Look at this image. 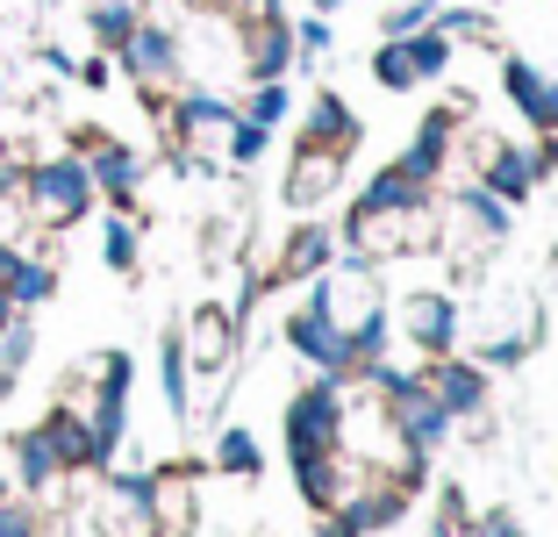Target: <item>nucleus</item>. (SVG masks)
Listing matches in <instances>:
<instances>
[{
  "label": "nucleus",
  "mask_w": 558,
  "mask_h": 537,
  "mask_svg": "<svg viewBox=\"0 0 558 537\" xmlns=\"http://www.w3.org/2000/svg\"><path fill=\"white\" fill-rule=\"evenodd\" d=\"M22 201H29V215L44 229H65L94 208V172L80 158H44V165L22 172Z\"/></svg>",
  "instance_id": "nucleus-2"
},
{
  "label": "nucleus",
  "mask_w": 558,
  "mask_h": 537,
  "mask_svg": "<svg viewBox=\"0 0 558 537\" xmlns=\"http://www.w3.org/2000/svg\"><path fill=\"white\" fill-rule=\"evenodd\" d=\"M130 29H136V8H130V0H100V8H94V36H100V44H122Z\"/></svg>",
  "instance_id": "nucleus-20"
},
{
  "label": "nucleus",
  "mask_w": 558,
  "mask_h": 537,
  "mask_svg": "<svg viewBox=\"0 0 558 537\" xmlns=\"http://www.w3.org/2000/svg\"><path fill=\"white\" fill-rule=\"evenodd\" d=\"M308 144H337L344 151L351 144V115H344V100H315V115H308Z\"/></svg>",
  "instance_id": "nucleus-16"
},
{
  "label": "nucleus",
  "mask_w": 558,
  "mask_h": 537,
  "mask_svg": "<svg viewBox=\"0 0 558 537\" xmlns=\"http://www.w3.org/2000/svg\"><path fill=\"white\" fill-rule=\"evenodd\" d=\"M509 94L523 100V115H530V122H551V86H544L530 65H509Z\"/></svg>",
  "instance_id": "nucleus-17"
},
{
  "label": "nucleus",
  "mask_w": 558,
  "mask_h": 537,
  "mask_svg": "<svg viewBox=\"0 0 558 537\" xmlns=\"http://www.w3.org/2000/svg\"><path fill=\"white\" fill-rule=\"evenodd\" d=\"M29 351H36L29 323H8V330H0V373H22V366H29Z\"/></svg>",
  "instance_id": "nucleus-21"
},
{
  "label": "nucleus",
  "mask_w": 558,
  "mask_h": 537,
  "mask_svg": "<svg viewBox=\"0 0 558 537\" xmlns=\"http://www.w3.org/2000/svg\"><path fill=\"white\" fill-rule=\"evenodd\" d=\"M186 358H194L201 373H222V366H230V315L222 309H201L194 315V330H186Z\"/></svg>",
  "instance_id": "nucleus-9"
},
{
  "label": "nucleus",
  "mask_w": 558,
  "mask_h": 537,
  "mask_svg": "<svg viewBox=\"0 0 558 537\" xmlns=\"http://www.w3.org/2000/svg\"><path fill=\"white\" fill-rule=\"evenodd\" d=\"M315 8H344V0H315Z\"/></svg>",
  "instance_id": "nucleus-30"
},
{
  "label": "nucleus",
  "mask_w": 558,
  "mask_h": 537,
  "mask_svg": "<svg viewBox=\"0 0 558 537\" xmlns=\"http://www.w3.org/2000/svg\"><path fill=\"white\" fill-rule=\"evenodd\" d=\"M15 458H22V480H29V488H50V480H58V452H50V438L44 430H29V438H15Z\"/></svg>",
  "instance_id": "nucleus-15"
},
{
  "label": "nucleus",
  "mask_w": 558,
  "mask_h": 537,
  "mask_svg": "<svg viewBox=\"0 0 558 537\" xmlns=\"http://www.w3.org/2000/svg\"><path fill=\"white\" fill-rule=\"evenodd\" d=\"M116 50H122V65H130L144 86H165L172 72H180V44H172V29H150V22H136Z\"/></svg>",
  "instance_id": "nucleus-5"
},
{
  "label": "nucleus",
  "mask_w": 558,
  "mask_h": 537,
  "mask_svg": "<svg viewBox=\"0 0 558 537\" xmlns=\"http://www.w3.org/2000/svg\"><path fill=\"white\" fill-rule=\"evenodd\" d=\"M287 50H294V36L265 15L258 29H251V80H279V72H287Z\"/></svg>",
  "instance_id": "nucleus-12"
},
{
  "label": "nucleus",
  "mask_w": 558,
  "mask_h": 537,
  "mask_svg": "<svg viewBox=\"0 0 558 537\" xmlns=\"http://www.w3.org/2000/svg\"><path fill=\"white\" fill-rule=\"evenodd\" d=\"M337 423H344V394L337 387H308L294 408H287V438H294V466H315V458L337 452Z\"/></svg>",
  "instance_id": "nucleus-3"
},
{
  "label": "nucleus",
  "mask_w": 558,
  "mask_h": 537,
  "mask_svg": "<svg viewBox=\"0 0 558 537\" xmlns=\"http://www.w3.org/2000/svg\"><path fill=\"white\" fill-rule=\"evenodd\" d=\"M86 172H94V187H108L116 201L136 194V158L122 144H94V165H86Z\"/></svg>",
  "instance_id": "nucleus-13"
},
{
  "label": "nucleus",
  "mask_w": 558,
  "mask_h": 537,
  "mask_svg": "<svg viewBox=\"0 0 558 537\" xmlns=\"http://www.w3.org/2000/svg\"><path fill=\"white\" fill-rule=\"evenodd\" d=\"M437 237L451 251H494L501 237H509V208L494 194H465V201H451V215L437 223Z\"/></svg>",
  "instance_id": "nucleus-4"
},
{
  "label": "nucleus",
  "mask_w": 558,
  "mask_h": 537,
  "mask_svg": "<svg viewBox=\"0 0 558 537\" xmlns=\"http://www.w3.org/2000/svg\"><path fill=\"white\" fill-rule=\"evenodd\" d=\"M279 115H287V94H279V80H265L258 94H251V122H258V130H272Z\"/></svg>",
  "instance_id": "nucleus-24"
},
{
  "label": "nucleus",
  "mask_w": 558,
  "mask_h": 537,
  "mask_svg": "<svg viewBox=\"0 0 558 537\" xmlns=\"http://www.w3.org/2000/svg\"><path fill=\"white\" fill-rule=\"evenodd\" d=\"M323 259H329V237L323 229H301L294 244H287V259H279V273H315Z\"/></svg>",
  "instance_id": "nucleus-19"
},
{
  "label": "nucleus",
  "mask_w": 558,
  "mask_h": 537,
  "mask_svg": "<svg viewBox=\"0 0 558 537\" xmlns=\"http://www.w3.org/2000/svg\"><path fill=\"white\" fill-rule=\"evenodd\" d=\"M337 172H344V151L337 144H301L294 179H287V201H294V208H315V201L337 187Z\"/></svg>",
  "instance_id": "nucleus-7"
},
{
  "label": "nucleus",
  "mask_w": 558,
  "mask_h": 537,
  "mask_svg": "<svg viewBox=\"0 0 558 537\" xmlns=\"http://www.w3.org/2000/svg\"><path fill=\"white\" fill-rule=\"evenodd\" d=\"M50 452H58V466H94V430H86V416H72V408H50V423H44Z\"/></svg>",
  "instance_id": "nucleus-10"
},
{
  "label": "nucleus",
  "mask_w": 558,
  "mask_h": 537,
  "mask_svg": "<svg viewBox=\"0 0 558 537\" xmlns=\"http://www.w3.org/2000/svg\"><path fill=\"white\" fill-rule=\"evenodd\" d=\"M287 337H294V351H301V358H315L323 373H344L351 358H359V351H351V337H344V330H337V323H329L323 309H301Z\"/></svg>",
  "instance_id": "nucleus-6"
},
{
  "label": "nucleus",
  "mask_w": 558,
  "mask_h": 537,
  "mask_svg": "<svg viewBox=\"0 0 558 537\" xmlns=\"http://www.w3.org/2000/svg\"><path fill=\"white\" fill-rule=\"evenodd\" d=\"M294 44H301V50H329V29H323V22H301Z\"/></svg>",
  "instance_id": "nucleus-28"
},
{
  "label": "nucleus",
  "mask_w": 558,
  "mask_h": 537,
  "mask_svg": "<svg viewBox=\"0 0 558 537\" xmlns=\"http://www.w3.org/2000/svg\"><path fill=\"white\" fill-rule=\"evenodd\" d=\"M50 287H58V273H50L44 259H15V273H8V301H15V309L50 301Z\"/></svg>",
  "instance_id": "nucleus-14"
},
{
  "label": "nucleus",
  "mask_w": 558,
  "mask_h": 537,
  "mask_svg": "<svg viewBox=\"0 0 558 537\" xmlns=\"http://www.w3.org/2000/svg\"><path fill=\"white\" fill-rule=\"evenodd\" d=\"M401 323H409V344L444 351V344H451V330H459V315H451V301H444V294H415L409 309H401Z\"/></svg>",
  "instance_id": "nucleus-8"
},
{
  "label": "nucleus",
  "mask_w": 558,
  "mask_h": 537,
  "mask_svg": "<svg viewBox=\"0 0 558 537\" xmlns=\"http://www.w3.org/2000/svg\"><path fill=\"white\" fill-rule=\"evenodd\" d=\"M15 323V301H8V287H0V330Z\"/></svg>",
  "instance_id": "nucleus-29"
},
{
  "label": "nucleus",
  "mask_w": 558,
  "mask_h": 537,
  "mask_svg": "<svg viewBox=\"0 0 558 537\" xmlns=\"http://www.w3.org/2000/svg\"><path fill=\"white\" fill-rule=\"evenodd\" d=\"M222 466H230V473H258V444H251V430H230V438H222Z\"/></svg>",
  "instance_id": "nucleus-25"
},
{
  "label": "nucleus",
  "mask_w": 558,
  "mask_h": 537,
  "mask_svg": "<svg viewBox=\"0 0 558 537\" xmlns=\"http://www.w3.org/2000/svg\"><path fill=\"white\" fill-rule=\"evenodd\" d=\"M100 251H108V265H116V273H130V265H136V229L116 215V223H108V237H100Z\"/></svg>",
  "instance_id": "nucleus-23"
},
{
  "label": "nucleus",
  "mask_w": 558,
  "mask_h": 537,
  "mask_svg": "<svg viewBox=\"0 0 558 537\" xmlns=\"http://www.w3.org/2000/svg\"><path fill=\"white\" fill-rule=\"evenodd\" d=\"M0 537H36V516L22 502H0Z\"/></svg>",
  "instance_id": "nucleus-27"
},
{
  "label": "nucleus",
  "mask_w": 558,
  "mask_h": 537,
  "mask_svg": "<svg viewBox=\"0 0 558 537\" xmlns=\"http://www.w3.org/2000/svg\"><path fill=\"white\" fill-rule=\"evenodd\" d=\"M165 402L186 408V344L180 337H165Z\"/></svg>",
  "instance_id": "nucleus-22"
},
{
  "label": "nucleus",
  "mask_w": 558,
  "mask_h": 537,
  "mask_svg": "<svg viewBox=\"0 0 558 537\" xmlns=\"http://www.w3.org/2000/svg\"><path fill=\"white\" fill-rule=\"evenodd\" d=\"M423 22H437V8H429V0H401L395 15H387V29H395V36H415Z\"/></svg>",
  "instance_id": "nucleus-26"
},
{
  "label": "nucleus",
  "mask_w": 558,
  "mask_h": 537,
  "mask_svg": "<svg viewBox=\"0 0 558 537\" xmlns=\"http://www.w3.org/2000/svg\"><path fill=\"white\" fill-rule=\"evenodd\" d=\"M423 380H429V394H437L451 416H473L480 394H487V380H480L473 366H437V373H423Z\"/></svg>",
  "instance_id": "nucleus-11"
},
{
  "label": "nucleus",
  "mask_w": 558,
  "mask_h": 537,
  "mask_svg": "<svg viewBox=\"0 0 558 537\" xmlns=\"http://www.w3.org/2000/svg\"><path fill=\"white\" fill-rule=\"evenodd\" d=\"M308 309H323L329 323L344 330L359 358H373L379 344H387V330H379V287H373V265H365V259H351L344 273L315 279V301H308Z\"/></svg>",
  "instance_id": "nucleus-1"
},
{
  "label": "nucleus",
  "mask_w": 558,
  "mask_h": 537,
  "mask_svg": "<svg viewBox=\"0 0 558 537\" xmlns=\"http://www.w3.org/2000/svg\"><path fill=\"white\" fill-rule=\"evenodd\" d=\"M373 80H379V86H415V80H423L401 36H395V44H379V58H373Z\"/></svg>",
  "instance_id": "nucleus-18"
}]
</instances>
